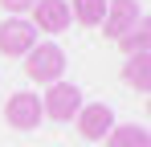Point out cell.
Masks as SVG:
<instances>
[{
  "label": "cell",
  "instance_id": "cell-1",
  "mask_svg": "<svg viewBox=\"0 0 151 147\" xmlns=\"http://www.w3.org/2000/svg\"><path fill=\"white\" fill-rule=\"evenodd\" d=\"M61 74H65V49H61V45L41 41V45H33L25 53V78H29V82L53 86V82H61Z\"/></svg>",
  "mask_w": 151,
  "mask_h": 147
},
{
  "label": "cell",
  "instance_id": "cell-2",
  "mask_svg": "<svg viewBox=\"0 0 151 147\" xmlns=\"http://www.w3.org/2000/svg\"><path fill=\"white\" fill-rule=\"evenodd\" d=\"M82 110V90L74 82H53L41 94V115L53 122H74V115Z\"/></svg>",
  "mask_w": 151,
  "mask_h": 147
},
{
  "label": "cell",
  "instance_id": "cell-3",
  "mask_svg": "<svg viewBox=\"0 0 151 147\" xmlns=\"http://www.w3.org/2000/svg\"><path fill=\"white\" fill-rule=\"evenodd\" d=\"M41 98L33 94V90H17V94L4 102V122L12 127V131H37L41 127Z\"/></svg>",
  "mask_w": 151,
  "mask_h": 147
},
{
  "label": "cell",
  "instance_id": "cell-4",
  "mask_svg": "<svg viewBox=\"0 0 151 147\" xmlns=\"http://www.w3.org/2000/svg\"><path fill=\"white\" fill-rule=\"evenodd\" d=\"M74 122H78V135L86 143H102L110 135V127H114V110L106 102H82V110L74 115Z\"/></svg>",
  "mask_w": 151,
  "mask_h": 147
},
{
  "label": "cell",
  "instance_id": "cell-5",
  "mask_svg": "<svg viewBox=\"0 0 151 147\" xmlns=\"http://www.w3.org/2000/svg\"><path fill=\"white\" fill-rule=\"evenodd\" d=\"M33 45H37V29L25 17H8L0 24V53L4 57H25Z\"/></svg>",
  "mask_w": 151,
  "mask_h": 147
},
{
  "label": "cell",
  "instance_id": "cell-6",
  "mask_svg": "<svg viewBox=\"0 0 151 147\" xmlns=\"http://www.w3.org/2000/svg\"><path fill=\"white\" fill-rule=\"evenodd\" d=\"M29 12H33V21H29V24L41 29V33H49V37L65 33L70 21H74V17H70V0H37Z\"/></svg>",
  "mask_w": 151,
  "mask_h": 147
},
{
  "label": "cell",
  "instance_id": "cell-7",
  "mask_svg": "<svg viewBox=\"0 0 151 147\" xmlns=\"http://www.w3.org/2000/svg\"><path fill=\"white\" fill-rule=\"evenodd\" d=\"M135 21H143V12H139V4H135V0H106V17H102L98 29H102V37L119 41Z\"/></svg>",
  "mask_w": 151,
  "mask_h": 147
},
{
  "label": "cell",
  "instance_id": "cell-8",
  "mask_svg": "<svg viewBox=\"0 0 151 147\" xmlns=\"http://www.w3.org/2000/svg\"><path fill=\"white\" fill-rule=\"evenodd\" d=\"M106 147H151V135L139 122H114L106 135Z\"/></svg>",
  "mask_w": 151,
  "mask_h": 147
},
{
  "label": "cell",
  "instance_id": "cell-9",
  "mask_svg": "<svg viewBox=\"0 0 151 147\" xmlns=\"http://www.w3.org/2000/svg\"><path fill=\"white\" fill-rule=\"evenodd\" d=\"M123 82L131 86V90L147 94V90H151V53H139V57H127V66H123Z\"/></svg>",
  "mask_w": 151,
  "mask_h": 147
},
{
  "label": "cell",
  "instance_id": "cell-10",
  "mask_svg": "<svg viewBox=\"0 0 151 147\" xmlns=\"http://www.w3.org/2000/svg\"><path fill=\"white\" fill-rule=\"evenodd\" d=\"M147 45H151V29H147V21H135L123 37H119L123 57H139V53H147Z\"/></svg>",
  "mask_w": 151,
  "mask_h": 147
},
{
  "label": "cell",
  "instance_id": "cell-11",
  "mask_svg": "<svg viewBox=\"0 0 151 147\" xmlns=\"http://www.w3.org/2000/svg\"><path fill=\"white\" fill-rule=\"evenodd\" d=\"M70 17H74L78 24H102L106 0H70Z\"/></svg>",
  "mask_w": 151,
  "mask_h": 147
},
{
  "label": "cell",
  "instance_id": "cell-12",
  "mask_svg": "<svg viewBox=\"0 0 151 147\" xmlns=\"http://www.w3.org/2000/svg\"><path fill=\"white\" fill-rule=\"evenodd\" d=\"M33 4H37V0H0V8H4L8 17H25Z\"/></svg>",
  "mask_w": 151,
  "mask_h": 147
}]
</instances>
